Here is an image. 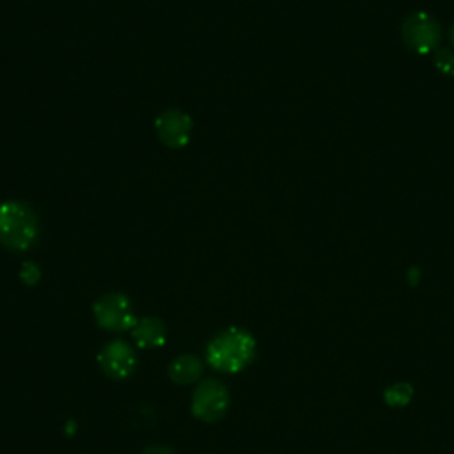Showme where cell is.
I'll use <instances>...</instances> for the list:
<instances>
[{
  "mask_svg": "<svg viewBox=\"0 0 454 454\" xmlns=\"http://www.w3.org/2000/svg\"><path fill=\"white\" fill-rule=\"evenodd\" d=\"M255 339L243 328L231 326L211 339L206 358L211 367L222 372H238L255 356Z\"/></svg>",
  "mask_w": 454,
  "mask_h": 454,
  "instance_id": "1",
  "label": "cell"
},
{
  "mask_svg": "<svg viewBox=\"0 0 454 454\" xmlns=\"http://www.w3.org/2000/svg\"><path fill=\"white\" fill-rule=\"evenodd\" d=\"M39 234V223L34 209L20 200L0 204V245L9 250H28Z\"/></svg>",
  "mask_w": 454,
  "mask_h": 454,
  "instance_id": "2",
  "label": "cell"
},
{
  "mask_svg": "<svg viewBox=\"0 0 454 454\" xmlns=\"http://www.w3.org/2000/svg\"><path fill=\"white\" fill-rule=\"evenodd\" d=\"M401 35L410 50L417 53H427L436 50L442 39V27L429 12L417 11L403 20Z\"/></svg>",
  "mask_w": 454,
  "mask_h": 454,
  "instance_id": "3",
  "label": "cell"
},
{
  "mask_svg": "<svg viewBox=\"0 0 454 454\" xmlns=\"http://www.w3.org/2000/svg\"><path fill=\"white\" fill-rule=\"evenodd\" d=\"M98 325L108 332H124L137 325L133 305L122 293H108L92 307Z\"/></svg>",
  "mask_w": 454,
  "mask_h": 454,
  "instance_id": "4",
  "label": "cell"
},
{
  "mask_svg": "<svg viewBox=\"0 0 454 454\" xmlns=\"http://www.w3.org/2000/svg\"><path fill=\"white\" fill-rule=\"evenodd\" d=\"M229 408V390L216 380L202 381L192 397V413L202 422L220 420Z\"/></svg>",
  "mask_w": 454,
  "mask_h": 454,
  "instance_id": "5",
  "label": "cell"
},
{
  "mask_svg": "<svg viewBox=\"0 0 454 454\" xmlns=\"http://www.w3.org/2000/svg\"><path fill=\"white\" fill-rule=\"evenodd\" d=\"M156 133L160 140L172 147L181 149L190 142V131L193 128L192 117L177 108H168L156 117Z\"/></svg>",
  "mask_w": 454,
  "mask_h": 454,
  "instance_id": "6",
  "label": "cell"
},
{
  "mask_svg": "<svg viewBox=\"0 0 454 454\" xmlns=\"http://www.w3.org/2000/svg\"><path fill=\"white\" fill-rule=\"evenodd\" d=\"M98 362L101 371L112 380H124L128 378L135 365L137 356L133 348L124 340H112L108 342L98 355Z\"/></svg>",
  "mask_w": 454,
  "mask_h": 454,
  "instance_id": "7",
  "label": "cell"
},
{
  "mask_svg": "<svg viewBox=\"0 0 454 454\" xmlns=\"http://www.w3.org/2000/svg\"><path fill=\"white\" fill-rule=\"evenodd\" d=\"M138 348L151 349L165 342V325L158 317H144L131 330Z\"/></svg>",
  "mask_w": 454,
  "mask_h": 454,
  "instance_id": "8",
  "label": "cell"
},
{
  "mask_svg": "<svg viewBox=\"0 0 454 454\" xmlns=\"http://www.w3.org/2000/svg\"><path fill=\"white\" fill-rule=\"evenodd\" d=\"M200 372H202V364L193 355H181V356L174 358L168 365V374H170L172 381H176L179 385H190V383L197 381Z\"/></svg>",
  "mask_w": 454,
  "mask_h": 454,
  "instance_id": "9",
  "label": "cell"
},
{
  "mask_svg": "<svg viewBox=\"0 0 454 454\" xmlns=\"http://www.w3.org/2000/svg\"><path fill=\"white\" fill-rule=\"evenodd\" d=\"M413 395V388L408 383H395L385 392V401L390 406H403L406 404Z\"/></svg>",
  "mask_w": 454,
  "mask_h": 454,
  "instance_id": "10",
  "label": "cell"
},
{
  "mask_svg": "<svg viewBox=\"0 0 454 454\" xmlns=\"http://www.w3.org/2000/svg\"><path fill=\"white\" fill-rule=\"evenodd\" d=\"M434 66L440 73L452 76L454 74V51L450 48H440L434 51Z\"/></svg>",
  "mask_w": 454,
  "mask_h": 454,
  "instance_id": "11",
  "label": "cell"
},
{
  "mask_svg": "<svg viewBox=\"0 0 454 454\" xmlns=\"http://www.w3.org/2000/svg\"><path fill=\"white\" fill-rule=\"evenodd\" d=\"M20 277H21V280H23L27 286H34V284L39 280V277H41L39 266L34 264V262H30V261L25 262V264L21 266Z\"/></svg>",
  "mask_w": 454,
  "mask_h": 454,
  "instance_id": "12",
  "label": "cell"
},
{
  "mask_svg": "<svg viewBox=\"0 0 454 454\" xmlns=\"http://www.w3.org/2000/svg\"><path fill=\"white\" fill-rule=\"evenodd\" d=\"M142 454H176V452L168 447H163V445H151V447L144 449Z\"/></svg>",
  "mask_w": 454,
  "mask_h": 454,
  "instance_id": "13",
  "label": "cell"
},
{
  "mask_svg": "<svg viewBox=\"0 0 454 454\" xmlns=\"http://www.w3.org/2000/svg\"><path fill=\"white\" fill-rule=\"evenodd\" d=\"M450 41H452V44H454V25L450 27Z\"/></svg>",
  "mask_w": 454,
  "mask_h": 454,
  "instance_id": "14",
  "label": "cell"
}]
</instances>
